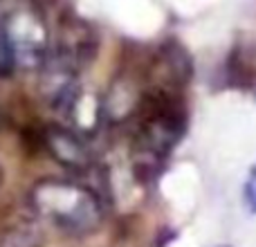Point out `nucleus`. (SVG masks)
Instances as JSON below:
<instances>
[{"mask_svg":"<svg viewBox=\"0 0 256 247\" xmlns=\"http://www.w3.org/2000/svg\"><path fill=\"white\" fill-rule=\"evenodd\" d=\"M243 196H245V202H248L250 212L256 214V166L252 168V173H250L248 182H245V186H243Z\"/></svg>","mask_w":256,"mask_h":247,"instance_id":"423d86ee","label":"nucleus"},{"mask_svg":"<svg viewBox=\"0 0 256 247\" xmlns=\"http://www.w3.org/2000/svg\"><path fill=\"white\" fill-rule=\"evenodd\" d=\"M43 240L40 220L32 209L12 214V218L2 222L0 247H43Z\"/></svg>","mask_w":256,"mask_h":247,"instance_id":"20e7f679","label":"nucleus"},{"mask_svg":"<svg viewBox=\"0 0 256 247\" xmlns=\"http://www.w3.org/2000/svg\"><path fill=\"white\" fill-rule=\"evenodd\" d=\"M18 66L16 58V48H14V38L12 32H9L7 22H0V79H7L14 74Z\"/></svg>","mask_w":256,"mask_h":247,"instance_id":"39448f33","label":"nucleus"},{"mask_svg":"<svg viewBox=\"0 0 256 247\" xmlns=\"http://www.w3.org/2000/svg\"><path fill=\"white\" fill-rule=\"evenodd\" d=\"M132 132V166L140 180L150 182L160 176L164 162L186 132V108L180 92L146 88Z\"/></svg>","mask_w":256,"mask_h":247,"instance_id":"f257e3e1","label":"nucleus"},{"mask_svg":"<svg viewBox=\"0 0 256 247\" xmlns=\"http://www.w3.org/2000/svg\"><path fill=\"white\" fill-rule=\"evenodd\" d=\"M40 144L50 155L72 171H88L94 164V155L84 132L66 126H48L40 132Z\"/></svg>","mask_w":256,"mask_h":247,"instance_id":"7ed1b4c3","label":"nucleus"},{"mask_svg":"<svg viewBox=\"0 0 256 247\" xmlns=\"http://www.w3.org/2000/svg\"><path fill=\"white\" fill-rule=\"evenodd\" d=\"M216 247H230V245H216Z\"/></svg>","mask_w":256,"mask_h":247,"instance_id":"0eeeda50","label":"nucleus"},{"mask_svg":"<svg viewBox=\"0 0 256 247\" xmlns=\"http://www.w3.org/2000/svg\"><path fill=\"white\" fill-rule=\"evenodd\" d=\"M27 207L40 222L70 236H88L104 222V202L97 191L61 178L36 182L30 191Z\"/></svg>","mask_w":256,"mask_h":247,"instance_id":"f03ea898","label":"nucleus"},{"mask_svg":"<svg viewBox=\"0 0 256 247\" xmlns=\"http://www.w3.org/2000/svg\"><path fill=\"white\" fill-rule=\"evenodd\" d=\"M0 180H2V176H0Z\"/></svg>","mask_w":256,"mask_h":247,"instance_id":"6e6552de","label":"nucleus"}]
</instances>
